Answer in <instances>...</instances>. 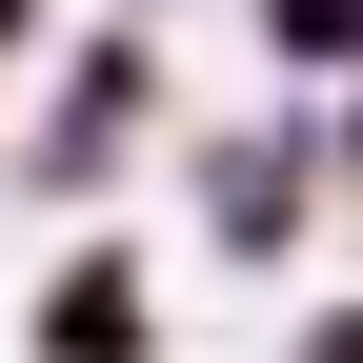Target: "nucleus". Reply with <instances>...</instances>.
<instances>
[{
  "instance_id": "1",
  "label": "nucleus",
  "mask_w": 363,
  "mask_h": 363,
  "mask_svg": "<svg viewBox=\"0 0 363 363\" xmlns=\"http://www.w3.org/2000/svg\"><path fill=\"white\" fill-rule=\"evenodd\" d=\"M162 121H182V101H162V61H142V21H101L61 81H40V121H21V162H0V182H21V202H101Z\"/></svg>"
},
{
  "instance_id": "2",
  "label": "nucleus",
  "mask_w": 363,
  "mask_h": 363,
  "mask_svg": "<svg viewBox=\"0 0 363 363\" xmlns=\"http://www.w3.org/2000/svg\"><path fill=\"white\" fill-rule=\"evenodd\" d=\"M182 202H202L222 262H303V222L343 202V162H323V121H202L182 142Z\"/></svg>"
},
{
  "instance_id": "3",
  "label": "nucleus",
  "mask_w": 363,
  "mask_h": 363,
  "mask_svg": "<svg viewBox=\"0 0 363 363\" xmlns=\"http://www.w3.org/2000/svg\"><path fill=\"white\" fill-rule=\"evenodd\" d=\"M21 343H40V363H162V283H142V242H101V222H81V242L40 262Z\"/></svg>"
},
{
  "instance_id": "4",
  "label": "nucleus",
  "mask_w": 363,
  "mask_h": 363,
  "mask_svg": "<svg viewBox=\"0 0 363 363\" xmlns=\"http://www.w3.org/2000/svg\"><path fill=\"white\" fill-rule=\"evenodd\" d=\"M283 363H363V283H343V303H303V323H283Z\"/></svg>"
},
{
  "instance_id": "5",
  "label": "nucleus",
  "mask_w": 363,
  "mask_h": 363,
  "mask_svg": "<svg viewBox=\"0 0 363 363\" xmlns=\"http://www.w3.org/2000/svg\"><path fill=\"white\" fill-rule=\"evenodd\" d=\"M323 162H343V182H363V81H343V121H323Z\"/></svg>"
},
{
  "instance_id": "6",
  "label": "nucleus",
  "mask_w": 363,
  "mask_h": 363,
  "mask_svg": "<svg viewBox=\"0 0 363 363\" xmlns=\"http://www.w3.org/2000/svg\"><path fill=\"white\" fill-rule=\"evenodd\" d=\"M21 40H40V0H0V81H21Z\"/></svg>"
},
{
  "instance_id": "7",
  "label": "nucleus",
  "mask_w": 363,
  "mask_h": 363,
  "mask_svg": "<svg viewBox=\"0 0 363 363\" xmlns=\"http://www.w3.org/2000/svg\"><path fill=\"white\" fill-rule=\"evenodd\" d=\"M121 21H162V0H121Z\"/></svg>"
}]
</instances>
